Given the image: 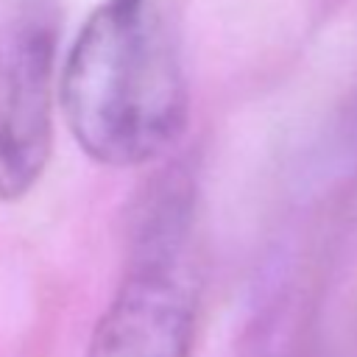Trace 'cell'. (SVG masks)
I'll return each mask as SVG.
<instances>
[{"mask_svg":"<svg viewBox=\"0 0 357 357\" xmlns=\"http://www.w3.org/2000/svg\"><path fill=\"white\" fill-rule=\"evenodd\" d=\"M78 148L106 167H139L187 128L190 89L156 0H103L78 28L59 78Z\"/></svg>","mask_w":357,"mask_h":357,"instance_id":"obj_1","label":"cell"},{"mask_svg":"<svg viewBox=\"0 0 357 357\" xmlns=\"http://www.w3.org/2000/svg\"><path fill=\"white\" fill-rule=\"evenodd\" d=\"M59 11L17 0L0 22V201L25 198L53 151Z\"/></svg>","mask_w":357,"mask_h":357,"instance_id":"obj_2","label":"cell"},{"mask_svg":"<svg viewBox=\"0 0 357 357\" xmlns=\"http://www.w3.org/2000/svg\"><path fill=\"white\" fill-rule=\"evenodd\" d=\"M195 326L190 243H134L86 357H187Z\"/></svg>","mask_w":357,"mask_h":357,"instance_id":"obj_3","label":"cell"}]
</instances>
